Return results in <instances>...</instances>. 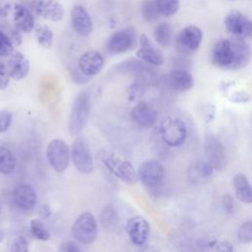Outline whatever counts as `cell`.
I'll use <instances>...</instances> for the list:
<instances>
[{"mask_svg":"<svg viewBox=\"0 0 252 252\" xmlns=\"http://www.w3.org/2000/svg\"><path fill=\"white\" fill-rule=\"evenodd\" d=\"M140 47L136 51V55L142 61H145L154 66H161L164 63L162 52L158 49L146 34H141L139 37Z\"/></svg>","mask_w":252,"mask_h":252,"instance_id":"cell-15","label":"cell"},{"mask_svg":"<svg viewBox=\"0 0 252 252\" xmlns=\"http://www.w3.org/2000/svg\"><path fill=\"white\" fill-rule=\"evenodd\" d=\"M71 159L75 168L82 174H89L94 169L93 156L90 147L83 137H78L72 144Z\"/></svg>","mask_w":252,"mask_h":252,"instance_id":"cell-8","label":"cell"},{"mask_svg":"<svg viewBox=\"0 0 252 252\" xmlns=\"http://www.w3.org/2000/svg\"><path fill=\"white\" fill-rule=\"evenodd\" d=\"M137 32L133 27H126L113 32L106 41V49L111 54L125 53L137 44Z\"/></svg>","mask_w":252,"mask_h":252,"instance_id":"cell-6","label":"cell"},{"mask_svg":"<svg viewBox=\"0 0 252 252\" xmlns=\"http://www.w3.org/2000/svg\"><path fill=\"white\" fill-rule=\"evenodd\" d=\"M160 17L170 18L174 16L180 6L179 0H155Z\"/></svg>","mask_w":252,"mask_h":252,"instance_id":"cell-28","label":"cell"},{"mask_svg":"<svg viewBox=\"0 0 252 252\" xmlns=\"http://www.w3.org/2000/svg\"><path fill=\"white\" fill-rule=\"evenodd\" d=\"M221 205L226 213H231L234 209V202L229 194H225L221 198Z\"/></svg>","mask_w":252,"mask_h":252,"instance_id":"cell-40","label":"cell"},{"mask_svg":"<svg viewBox=\"0 0 252 252\" xmlns=\"http://www.w3.org/2000/svg\"><path fill=\"white\" fill-rule=\"evenodd\" d=\"M251 59V49L245 39L237 37L221 38L211 49L210 60L222 70H239L246 67Z\"/></svg>","mask_w":252,"mask_h":252,"instance_id":"cell-1","label":"cell"},{"mask_svg":"<svg viewBox=\"0 0 252 252\" xmlns=\"http://www.w3.org/2000/svg\"><path fill=\"white\" fill-rule=\"evenodd\" d=\"M204 119L206 122H212L215 119L216 115V106L214 104L208 103L204 105Z\"/></svg>","mask_w":252,"mask_h":252,"instance_id":"cell-38","label":"cell"},{"mask_svg":"<svg viewBox=\"0 0 252 252\" xmlns=\"http://www.w3.org/2000/svg\"><path fill=\"white\" fill-rule=\"evenodd\" d=\"M17 165L15 155L6 147H0V173L8 175L12 173Z\"/></svg>","mask_w":252,"mask_h":252,"instance_id":"cell-25","label":"cell"},{"mask_svg":"<svg viewBox=\"0 0 252 252\" xmlns=\"http://www.w3.org/2000/svg\"><path fill=\"white\" fill-rule=\"evenodd\" d=\"M102 162L111 174L126 184L134 185L139 181L137 171L129 160L114 154H108L103 157Z\"/></svg>","mask_w":252,"mask_h":252,"instance_id":"cell-3","label":"cell"},{"mask_svg":"<svg viewBox=\"0 0 252 252\" xmlns=\"http://www.w3.org/2000/svg\"><path fill=\"white\" fill-rule=\"evenodd\" d=\"M71 25L76 33L88 36L93 32V22L88 11L81 5H75L71 11Z\"/></svg>","mask_w":252,"mask_h":252,"instance_id":"cell-17","label":"cell"},{"mask_svg":"<svg viewBox=\"0 0 252 252\" xmlns=\"http://www.w3.org/2000/svg\"><path fill=\"white\" fill-rule=\"evenodd\" d=\"M12 17L15 28L21 31L23 33H29L33 31L35 26L34 16L32 12L23 4H13Z\"/></svg>","mask_w":252,"mask_h":252,"instance_id":"cell-16","label":"cell"},{"mask_svg":"<svg viewBox=\"0 0 252 252\" xmlns=\"http://www.w3.org/2000/svg\"><path fill=\"white\" fill-rule=\"evenodd\" d=\"M126 232L132 244L142 246L146 244L150 236V224L142 216H135L128 220L126 223Z\"/></svg>","mask_w":252,"mask_h":252,"instance_id":"cell-13","label":"cell"},{"mask_svg":"<svg viewBox=\"0 0 252 252\" xmlns=\"http://www.w3.org/2000/svg\"><path fill=\"white\" fill-rule=\"evenodd\" d=\"M22 33L23 32L21 31H19L17 28L14 27V29L12 30V32H11V33L9 35L14 45H20L22 43V40H23Z\"/></svg>","mask_w":252,"mask_h":252,"instance_id":"cell-41","label":"cell"},{"mask_svg":"<svg viewBox=\"0 0 252 252\" xmlns=\"http://www.w3.org/2000/svg\"><path fill=\"white\" fill-rule=\"evenodd\" d=\"M131 117L139 126L150 128L157 122L158 112L152 105L142 100L136 103L132 108Z\"/></svg>","mask_w":252,"mask_h":252,"instance_id":"cell-19","label":"cell"},{"mask_svg":"<svg viewBox=\"0 0 252 252\" xmlns=\"http://www.w3.org/2000/svg\"><path fill=\"white\" fill-rule=\"evenodd\" d=\"M163 166L156 160L150 159L142 162L137 170L138 180H140L146 187L155 188L158 186L163 179Z\"/></svg>","mask_w":252,"mask_h":252,"instance_id":"cell-10","label":"cell"},{"mask_svg":"<svg viewBox=\"0 0 252 252\" xmlns=\"http://www.w3.org/2000/svg\"><path fill=\"white\" fill-rule=\"evenodd\" d=\"M13 5L11 3H5L0 7V18L5 19L11 15Z\"/></svg>","mask_w":252,"mask_h":252,"instance_id":"cell-42","label":"cell"},{"mask_svg":"<svg viewBox=\"0 0 252 252\" xmlns=\"http://www.w3.org/2000/svg\"><path fill=\"white\" fill-rule=\"evenodd\" d=\"M203 39L201 29L195 25L184 27L176 36L177 48L185 53L195 52L199 49Z\"/></svg>","mask_w":252,"mask_h":252,"instance_id":"cell-11","label":"cell"},{"mask_svg":"<svg viewBox=\"0 0 252 252\" xmlns=\"http://www.w3.org/2000/svg\"><path fill=\"white\" fill-rule=\"evenodd\" d=\"M14 51V44L9 35L0 31V56L7 57Z\"/></svg>","mask_w":252,"mask_h":252,"instance_id":"cell-32","label":"cell"},{"mask_svg":"<svg viewBox=\"0 0 252 252\" xmlns=\"http://www.w3.org/2000/svg\"><path fill=\"white\" fill-rule=\"evenodd\" d=\"M82 248L74 241H66L61 244L59 247V251L61 252H79Z\"/></svg>","mask_w":252,"mask_h":252,"instance_id":"cell-39","label":"cell"},{"mask_svg":"<svg viewBox=\"0 0 252 252\" xmlns=\"http://www.w3.org/2000/svg\"><path fill=\"white\" fill-rule=\"evenodd\" d=\"M10 79L11 78L9 76L6 65L0 62V91H4L7 89Z\"/></svg>","mask_w":252,"mask_h":252,"instance_id":"cell-37","label":"cell"},{"mask_svg":"<svg viewBox=\"0 0 252 252\" xmlns=\"http://www.w3.org/2000/svg\"><path fill=\"white\" fill-rule=\"evenodd\" d=\"M103 56L96 50L84 52L79 59V69L85 76L92 77L96 75L103 67Z\"/></svg>","mask_w":252,"mask_h":252,"instance_id":"cell-18","label":"cell"},{"mask_svg":"<svg viewBox=\"0 0 252 252\" xmlns=\"http://www.w3.org/2000/svg\"><path fill=\"white\" fill-rule=\"evenodd\" d=\"M30 227L32 235L36 239L41 241H46L50 238V233L46 228L45 224L41 220H35V219L32 220L30 222Z\"/></svg>","mask_w":252,"mask_h":252,"instance_id":"cell-30","label":"cell"},{"mask_svg":"<svg viewBox=\"0 0 252 252\" xmlns=\"http://www.w3.org/2000/svg\"><path fill=\"white\" fill-rule=\"evenodd\" d=\"M168 85L176 92H186L194 86V78L186 70L174 69L168 75Z\"/></svg>","mask_w":252,"mask_h":252,"instance_id":"cell-22","label":"cell"},{"mask_svg":"<svg viewBox=\"0 0 252 252\" xmlns=\"http://www.w3.org/2000/svg\"><path fill=\"white\" fill-rule=\"evenodd\" d=\"M34 34L37 40V43L43 48H50L53 42V32L45 25L35 24L34 26Z\"/></svg>","mask_w":252,"mask_h":252,"instance_id":"cell-26","label":"cell"},{"mask_svg":"<svg viewBox=\"0 0 252 252\" xmlns=\"http://www.w3.org/2000/svg\"><path fill=\"white\" fill-rule=\"evenodd\" d=\"M72 235L82 244H92L97 235V223L90 212L81 214L72 225Z\"/></svg>","mask_w":252,"mask_h":252,"instance_id":"cell-4","label":"cell"},{"mask_svg":"<svg viewBox=\"0 0 252 252\" xmlns=\"http://www.w3.org/2000/svg\"><path fill=\"white\" fill-rule=\"evenodd\" d=\"M91 111L90 97L86 93H80L72 105L69 120L68 130L73 136L81 134L84 130Z\"/></svg>","mask_w":252,"mask_h":252,"instance_id":"cell-2","label":"cell"},{"mask_svg":"<svg viewBox=\"0 0 252 252\" xmlns=\"http://www.w3.org/2000/svg\"><path fill=\"white\" fill-rule=\"evenodd\" d=\"M32 10L37 16L51 22H60L65 16V9L57 0H33Z\"/></svg>","mask_w":252,"mask_h":252,"instance_id":"cell-14","label":"cell"},{"mask_svg":"<svg viewBox=\"0 0 252 252\" xmlns=\"http://www.w3.org/2000/svg\"><path fill=\"white\" fill-rule=\"evenodd\" d=\"M12 113L7 110H0V134L6 132L12 123Z\"/></svg>","mask_w":252,"mask_h":252,"instance_id":"cell-35","label":"cell"},{"mask_svg":"<svg viewBox=\"0 0 252 252\" xmlns=\"http://www.w3.org/2000/svg\"><path fill=\"white\" fill-rule=\"evenodd\" d=\"M117 220H116L115 212L110 208L105 209L102 213V216H101V222H103V224L106 227H110V226H113V224Z\"/></svg>","mask_w":252,"mask_h":252,"instance_id":"cell-36","label":"cell"},{"mask_svg":"<svg viewBox=\"0 0 252 252\" xmlns=\"http://www.w3.org/2000/svg\"><path fill=\"white\" fill-rule=\"evenodd\" d=\"M228 99L233 103H247L250 101L251 96L248 92L241 90L231 93V94L228 96Z\"/></svg>","mask_w":252,"mask_h":252,"instance_id":"cell-33","label":"cell"},{"mask_svg":"<svg viewBox=\"0 0 252 252\" xmlns=\"http://www.w3.org/2000/svg\"><path fill=\"white\" fill-rule=\"evenodd\" d=\"M160 136L167 146L171 148L179 147L187 137L186 125L179 118L167 117L160 124Z\"/></svg>","mask_w":252,"mask_h":252,"instance_id":"cell-5","label":"cell"},{"mask_svg":"<svg viewBox=\"0 0 252 252\" xmlns=\"http://www.w3.org/2000/svg\"><path fill=\"white\" fill-rule=\"evenodd\" d=\"M6 65L9 76L15 81L23 80L30 72V61L20 51H13Z\"/></svg>","mask_w":252,"mask_h":252,"instance_id":"cell-20","label":"cell"},{"mask_svg":"<svg viewBox=\"0 0 252 252\" xmlns=\"http://www.w3.org/2000/svg\"><path fill=\"white\" fill-rule=\"evenodd\" d=\"M204 152L208 162L214 169H222L227 162L225 149L219 139L215 136H208L204 143Z\"/></svg>","mask_w":252,"mask_h":252,"instance_id":"cell-12","label":"cell"},{"mask_svg":"<svg viewBox=\"0 0 252 252\" xmlns=\"http://www.w3.org/2000/svg\"><path fill=\"white\" fill-rule=\"evenodd\" d=\"M12 198L15 205L23 211H30L36 204V193L29 184H20L15 187Z\"/></svg>","mask_w":252,"mask_h":252,"instance_id":"cell-21","label":"cell"},{"mask_svg":"<svg viewBox=\"0 0 252 252\" xmlns=\"http://www.w3.org/2000/svg\"><path fill=\"white\" fill-rule=\"evenodd\" d=\"M51 215V210L48 205L44 204L39 209V216L41 219H47Z\"/></svg>","mask_w":252,"mask_h":252,"instance_id":"cell-43","label":"cell"},{"mask_svg":"<svg viewBox=\"0 0 252 252\" xmlns=\"http://www.w3.org/2000/svg\"><path fill=\"white\" fill-rule=\"evenodd\" d=\"M10 250L13 252H28L29 251L28 240L24 236L16 237L11 244Z\"/></svg>","mask_w":252,"mask_h":252,"instance_id":"cell-34","label":"cell"},{"mask_svg":"<svg viewBox=\"0 0 252 252\" xmlns=\"http://www.w3.org/2000/svg\"><path fill=\"white\" fill-rule=\"evenodd\" d=\"M46 158L56 172L65 171L71 160L68 145L61 139H53L46 147Z\"/></svg>","mask_w":252,"mask_h":252,"instance_id":"cell-7","label":"cell"},{"mask_svg":"<svg viewBox=\"0 0 252 252\" xmlns=\"http://www.w3.org/2000/svg\"><path fill=\"white\" fill-rule=\"evenodd\" d=\"M141 15L143 18L149 22H156L159 17V13L156 6L155 0H143L141 3Z\"/></svg>","mask_w":252,"mask_h":252,"instance_id":"cell-29","label":"cell"},{"mask_svg":"<svg viewBox=\"0 0 252 252\" xmlns=\"http://www.w3.org/2000/svg\"><path fill=\"white\" fill-rule=\"evenodd\" d=\"M233 188L235 197L241 203L250 204L252 202L251 185L248 178L243 173H237L233 177Z\"/></svg>","mask_w":252,"mask_h":252,"instance_id":"cell-23","label":"cell"},{"mask_svg":"<svg viewBox=\"0 0 252 252\" xmlns=\"http://www.w3.org/2000/svg\"><path fill=\"white\" fill-rule=\"evenodd\" d=\"M237 238L239 242L243 244H249L252 242V221H244L237 231Z\"/></svg>","mask_w":252,"mask_h":252,"instance_id":"cell-31","label":"cell"},{"mask_svg":"<svg viewBox=\"0 0 252 252\" xmlns=\"http://www.w3.org/2000/svg\"><path fill=\"white\" fill-rule=\"evenodd\" d=\"M223 24L226 32L233 37L247 39L252 34V23L250 19L238 10L228 12L223 19Z\"/></svg>","mask_w":252,"mask_h":252,"instance_id":"cell-9","label":"cell"},{"mask_svg":"<svg viewBox=\"0 0 252 252\" xmlns=\"http://www.w3.org/2000/svg\"><path fill=\"white\" fill-rule=\"evenodd\" d=\"M173 34H174V28L168 22L159 23L155 28L153 32L156 42L163 48H167L171 44L173 39Z\"/></svg>","mask_w":252,"mask_h":252,"instance_id":"cell-24","label":"cell"},{"mask_svg":"<svg viewBox=\"0 0 252 252\" xmlns=\"http://www.w3.org/2000/svg\"><path fill=\"white\" fill-rule=\"evenodd\" d=\"M213 166L208 161H200L190 168L189 175L193 181L202 180L210 177L213 174Z\"/></svg>","mask_w":252,"mask_h":252,"instance_id":"cell-27","label":"cell"}]
</instances>
